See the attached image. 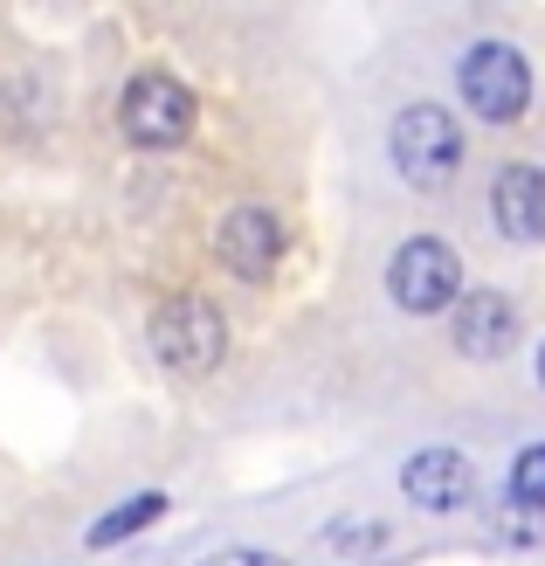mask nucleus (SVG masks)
Here are the masks:
<instances>
[{
  "instance_id": "nucleus-9",
  "label": "nucleus",
  "mask_w": 545,
  "mask_h": 566,
  "mask_svg": "<svg viewBox=\"0 0 545 566\" xmlns=\"http://www.w3.org/2000/svg\"><path fill=\"white\" fill-rule=\"evenodd\" d=\"M491 214L504 242H545V174L532 159H511L491 187Z\"/></svg>"
},
{
  "instance_id": "nucleus-4",
  "label": "nucleus",
  "mask_w": 545,
  "mask_h": 566,
  "mask_svg": "<svg viewBox=\"0 0 545 566\" xmlns=\"http://www.w3.org/2000/svg\"><path fill=\"white\" fill-rule=\"evenodd\" d=\"M193 118H200V104H193V91L174 70H138L125 83V97H118V125H125L132 146H146V153L180 146V138L193 132Z\"/></svg>"
},
{
  "instance_id": "nucleus-7",
  "label": "nucleus",
  "mask_w": 545,
  "mask_h": 566,
  "mask_svg": "<svg viewBox=\"0 0 545 566\" xmlns=\"http://www.w3.org/2000/svg\"><path fill=\"white\" fill-rule=\"evenodd\" d=\"M449 338L463 359H504L518 346V304L504 291H463L455 297V318H449Z\"/></svg>"
},
{
  "instance_id": "nucleus-3",
  "label": "nucleus",
  "mask_w": 545,
  "mask_h": 566,
  "mask_svg": "<svg viewBox=\"0 0 545 566\" xmlns=\"http://www.w3.org/2000/svg\"><path fill=\"white\" fill-rule=\"evenodd\" d=\"M387 297L408 311V318H436L463 297V256L442 235H408L387 263Z\"/></svg>"
},
{
  "instance_id": "nucleus-10",
  "label": "nucleus",
  "mask_w": 545,
  "mask_h": 566,
  "mask_svg": "<svg viewBox=\"0 0 545 566\" xmlns=\"http://www.w3.org/2000/svg\"><path fill=\"white\" fill-rule=\"evenodd\" d=\"M159 512H166V491H132V497L118 504V512H104V518L91 525V553H104V546L132 539V532H146Z\"/></svg>"
},
{
  "instance_id": "nucleus-11",
  "label": "nucleus",
  "mask_w": 545,
  "mask_h": 566,
  "mask_svg": "<svg viewBox=\"0 0 545 566\" xmlns=\"http://www.w3.org/2000/svg\"><path fill=\"white\" fill-rule=\"evenodd\" d=\"M511 504L525 512H545V442H532L518 463H511Z\"/></svg>"
},
{
  "instance_id": "nucleus-2",
  "label": "nucleus",
  "mask_w": 545,
  "mask_h": 566,
  "mask_svg": "<svg viewBox=\"0 0 545 566\" xmlns=\"http://www.w3.org/2000/svg\"><path fill=\"white\" fill-rule=\"evenodd\" d=\"M387 153H394V174L408 180L415 193H436L455 180V166H463V132L442 104H408L387 132Z\"/></svg>"
},
{
  "instance_id": "nucleus-5",
  "label": "nucleus",
  "mask_w": 545,
  "mask_h": 566,
  "mask_svg": "<svg viewBox=\"0 0 545 566\" xmlns=\"http://www.w3.org/2000/svg\"><path fill=\"white\" fill-rule=\"evenodd\" d=\"M455 83H463V104L483 125H518L532 111V63L511 42H476L463 55V70H455Z\"/></svg>"
},
{
  "instance_id": "nucleus-13",
  "label": "nucleus",
  "mask_w": 545,
  "mask_h": 566,
  "mask_svg": "<svg viewBox=\"0 0 545 566\" xmlns=\"http://www.w3.org/2000/svg\"><path fill=\"white\" fill-rule=\"evenodd\" d=\"M200 566H291V559H283V553H263V546H228V553L200 559Z\"/></svg>"
},
{
  "instance_id": "nucleus-6",
  "label": "nucleus",
  "mask_w": 545,
  "mask_h": 566,
  "mask_svg": "<svg viewBox=\"0 0 545 566\" xmlns=\"http://www.w3.org/2000/svg\"><path fill=\"white\" fill-rule=\"evenodd\" d=\"M214 256L228 276L242 283H270V270L283 263V221L270 208H228L214 229Z\"/></svg>"
},
{
  "instance_id": "nucleus-1",
  "label": "nucleus",
  "mask_w": 545,
  "mask_h": 566,
  "mask_svg": "<svg viewBox=\"0 0 545 566\" xmlns=\"http://www.w3.org/2000/svg\"><path fill=\"white\" fill-rule=\"evenodd\" d=\"M146 332H153V359L166 374H180V380H200V374H214L228 359V318H221V304L200 297V291H180V297L153 304Z\"/></svg>"
},
{
  "instance_id": "nucleus-8",
  "label": "nucleus",
  "mask_w": 545,
  "mask_h": 566,
  "mask_svg": "<svg viewBox=\"0 0 545 566\" xmlns=\"http://www.w3.org/2000/svg\"><path fill=\"white\" fill-rule=\"evenodd\" d=\"M400 497H408L415 512H463L476 497V470H470L463 449H421V457H408V470H400Z\"/></svg>"
},
{
  "instance_id": "nucleus-14",
  "label": "nucleus",
  "mask_w": 545,
  "mask_h": 566,
  "mask_svg": "<svg viewBox=\"0 0 545 566\" xmlns=\"http://www.w3.org/2000/svg\"><path fill=\"white\" fill-rule=\"evenodd\" d=\"M538 387H545V346H538Z\"/></svg>"
},
{
  "instance_id": "nucleus-12",
  "label": "nucleus",
  "mask_w": 545,
  "mask_h": 566,
  "mask_svg": "<svg viewBox=\"0 0 545 566\" xmlns=\"http://www.w3.org/2000/svg\"><path fill=\"white\" fill-rule=\"evenodd\" d=\"M366 546H387V525H380V518H366V525H338V532H332V553H346V559H359Z\"/></svg>"
}]
</instances>
